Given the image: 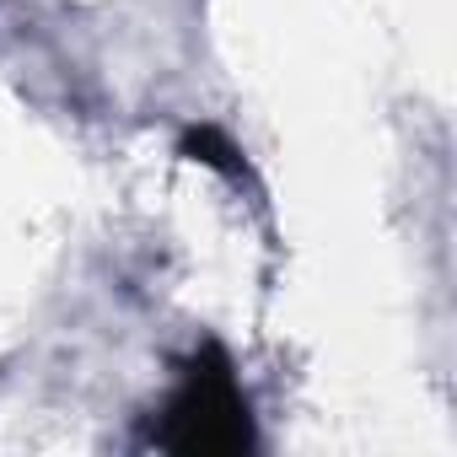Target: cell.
I'll return each mask as SVG.
<instances>
[{
    "mask_svg": "<svg viewBox=\"0 0 457 457\" xmlns=\"http://www.w3.org/2000/svg\"><path fill=\"white\" fill-rule=\"evenodd\" d=\"M183 156H194V162H204V167H220V172H232V178H243L237 145L226 140L215 124H199V129H188V135H183Z\"/></svg>",
    "mask_w": 457,
    "mask_h": 457,
    "instance_id": "obj_2",
    "label": "cell"
},
{
    "mask_svg": "<svg viewBox=\"0 0 457 457\" xmlns=\"http://www.w3.org/2000/svg\"><path fill=\"white\" fill-rule=\"evenodd\" d=\"M162 446L188 452V457H226V452L253 446L248 398L237 393V377H232V366H226V355L215 345L194 355L178 398L167 403Z\"/></svg>",
    "mask_w": 457,
    "mask_h": 457,
    "instance_id": "obj_1",
    "label": "cell"
}]
</instances>
